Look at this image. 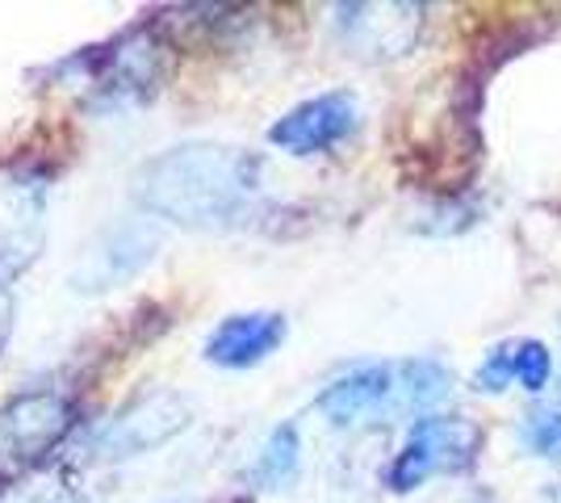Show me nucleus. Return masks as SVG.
Listing matches in <instances>:
<instances>
[{"label":"nucleus","mask_w":561,"mask_h":503,"mask_svg":"<svg viewBox=\"0 0 561 503\" xmlns=\"http://www.w3.org/2000/svg\"><path fill=\"white\" fill-rule=\"evenodd\" d=\"M151 256H156V231L142 218H126L117 227H105L89 243L84 261L71 273V289L76 294H105V289L130 282L142 264H151Z\"/></svg>","instance_id":"obj_8"},{"label":"nucleus","mask_w":561,"mask_h":503,"mask_svg":"<svg viewBox=\"0 0 561 503\" xmlns=\"http://www.w3.org/2000/svg\"><path fill=\"white\" fill-rule=\"evenodd\" d=\"M76 428V399L55 386H30L0 403V487L38 470Z\"/></svg>","instance_id":"obj_4"},{"label":"nucleus","mask_w":561,"mask_h":503,"mask_svg":"<svg viewBox=\"0 0 561 503\" xmlns=\"http://www.w3.org/2000/svg\"><path fill=\"white\" fill-rule=\"evenodd\" d=\"M445 395L448 369L440 361H374L323 386L314 408L335 428H374V424H390L398 415L436 408Z\"/></svg>","instance_id":"obj_2"},{"label":"nucleus","mask_w":561,"mask_h":503,"mask_svg":"<svg viewBox=\"0 0 561 503\" xmlns=\"http://www.w3.org/2000/svg\"><path fill=\"white\" fill-rule=\"evenodd\" d=\"M260 197V160L222 144H176L130 172V202L188 231L234 227Z\"/></svg>","instance_id":"obj_1"},{"label":"nucleus","mask_w":561,"mask_h":503,"mask_svg":"<svg viewBox=\"0 0 561 503\" xmlns=\"http://www.w3.org/2000/svg\"><path fill=\"white\" fill-rule=\"evenodd\" d=\"M512 382H515V353H512V340H503L473 369V390L478 395H503Z\"/></svg>","instance_id":"obj_13"},{"label":"nucleus","mask_w":561,"mask_h":503,"mask_svg":"<svg viewBox=\"0 0 561 503\" xmlns=\"http://www.w3.org/2000/svg\"><path fill=\"white\" fill-rule=\"evenodd\" d=\"M298 470H302V441H298V428L294 424H280L264 436L256 461L248 470V482L256 491H289L298 482Z\"/></svg>","instance_id":"obj_10"},{"label":"nucleus","mask_w":561,"mask_h":503,"mask_svg":"<svg viewBox=\"0 0 561 503\" xmlns=\"http://www.w3.org/2000/svg\"><path fill=\"white\" fill-rule=\"evenodd\" d=\"M360 122V105L348 89H331V93H319L294 105L289 114H280L273 126H268V144L289 151V156H319V151H331L348 139Z\"/></svg>","instance_id":"obj_7"},{"label":"nucleus","mask_w":561,"mask_h":503,"mask_svg":"<svg viewBox=\"0 0 561 503\" xmlns=\"http://www.w3.org/2000/svg\"><path fill=\"white\" fill-rule=\"evenodd\" d=\"M50 72H71L68 84L84 89L89 110H135L147 105L151 96L164 89L168 76V47L164 38L147 25H130L105 47H89L80 55H68L64 64H55Z\"/></svg>","instance_id":"obj_3"},{"label":"nucleus","mask_w":561,"mask_h":503,"mask_svg":"<svg viewBox=\"0 0 561 503\" xmlns=\"http://www.w3.org/2000/svg\"><path fill=\"white\" fill-rule=\"evenodd\" d=\"M188 420H193V411L176 390H147L89 432L84 454L93 461H130V457L151 454V449L168 445L172 436H181Z\"/></svg>","instance_id":"obj_5"},{"label":"nucleus","mask_w":561,"mask_h":503,"mask_svg":"<svg viewBox=\"0 0 561 503\" xmlns=\"http://www.w3.org/2000/svg\"><path fill=\"white\" fill-rule=\"evenodd\" d=\"M289 323L277 311H239L227 315L202 344V353L218 369H252L260 361H268L285 344Z\"/></svg>","instance_id":"obj_9"},{"label":"nucleus","mask_w":561,"mask_h":503,"mask_svg":"<svg viewBox=\"0 0 561 503\" xmlns=\"http://www.w3.org/2000/svg\"><path fill=\"white\" fill-rule=\"evenodd\" d=\"M524 445L537 457H549V461H561V408H540L524 420Z\"/></svg>","instance_id":"obj_12"},{"label":"nucleus","mask_w":561,"mask_h":503,"mask_svg":"<svg viewBox=\"0 0 561 503\" xmlns=\"http://www.w3.org/2000/svg\"><path fill=\"white\" fill-rule=\"evenodd\" d=\"M512 353H515V382L524 386L528 395H540L549 378H553V353H549V344H540V340H512Z\"/></svg>","instance_id":"obj_11"},{"label":"nucleus","mask_w":561,"mask_h":503,"mask_svg":"<svg viewBox=\"0 0 561 503\" xmlns=\"http://www.w3.org/2000/svg\"><path fill=\"white\" fill-rule=\"evenodd\" d=\"M18 503H89L80 491H71V487H43V491H34V495H25Z\"/></svg>","instance_id":"obj_14"},{"label":"nucleus","mask_w":561,"mask_h":503,"mask_svg":"<svg viewBox=\"0 0 561 503\" xmlns=\"http://www.w3.org/2000/svg\"><path fill=\"white\" fill-rule=\"evenodd\" d=\"M478 445H482V432L466 415H420L386 470V487L407 495L440 475H457L478 457Z\"/></svg>","instance_id":"obj_6"}]
</instances>
